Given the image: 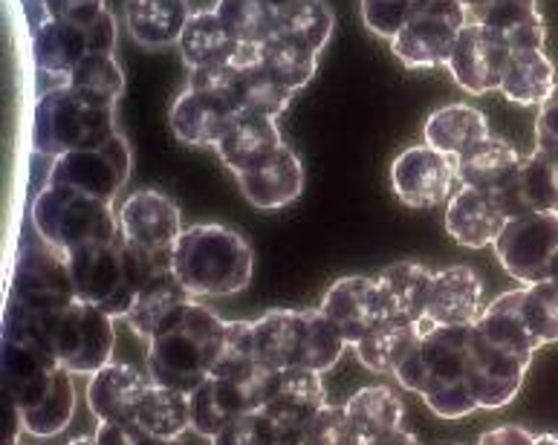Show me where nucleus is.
<instances>
[{
  "instance_id": "nucleus-33",
  "label": "nucleus",
  "mask_w": 558,
  "mask_h": 445,
  "mask_svg": "<svg viewBox=\"0 0 558 445\" xmlns=\"http://www.w3.org/2000/svg\"><path fill=\"white\" fill-rule=\"evenodd\" d=\"M556 90V67L544 50L509 52L507 67L500 76V92L524 108H542Z\"/></svg>"
},
{
  "instance_id": "nucleus-4",
  "label": "nucleus",
  "mask_w": 558,
  "mask_h": 445,
  "mask_svg": "<svg viewBox=\"0 0 558 445\" xmlns=\"http://www.w3.org/2000/svg\"><path fill=\"white\" fill-rule=\"evenodd\" d=\"M117 104H101L70 85L52 87L35 101L33 151L50 165L82 148H99L117 136Z\"/></svg>"
},
{
  "instance_id": "nucleus-52",
  "label": "nucleus",
  "mask_w": 558,
  "mask_h": 445,
  "mask_svg": "<svg viewBox=\"0 0 558 445\" xmlns=\"http://www.w3.org/2000/svg\"><path fill=\"white\" fill-rule=\"evenodd\" d=\"M87 38H90V52L117 50V17H113L110 9L90 26V29H87Z\"/></svg>"
},
{
  "instance_id": "nucleus-17",
  "label": "nucleus",
  "mask_w": 558,
  "mask_h": 445,
  "mask_svg": "<svg viewBox=\"0 0 558 445\" xmlns=\"http://www.w3.org/2000/svg\"><path fill=\"white\" fill-rule=\"evenodd\" d=\"M7 403H12L17 408L21 431H26L29 437H59L61 431H68L70 420H73L75 413L73 373L59 364L38 385L29 387L17 399H7Z\"/></svg>"
},
{
  "instance_id": "nucleus-59",
  "label": "nucleus",
  "mask_w": 558,
  "mask_h": 445,
  "mask_svg": "<svg viewBox=\"0 0 558 445\" xmlns=\"http://www.w3.org/2000/svg\"><path fill=\"white\" fill-rule=\"evenodd\" d=\"M553 277H556V281H558V269H556V275H553Z\"/></svg>"
},
{
  "instance_id": "nucleus-20",
  "label": "nucleus",
  "mask_w": 558,
  "mask_h": 445,
  "mask_svg": "<svg viewBox=\"0 0 558 445\" xmlns=\"http://www.w3.org/2000/svg\"><path fill=\"white\" fill-rule=\"evenodd\" d=\"M484 281L472 267L454 263V267L437 269L432 277V295L425 324L437 327H472L477 316L484 312Z\"/></svg>"
},
{
  "instance_id": "nucleus-47",
  "label": "nucleus",
  "mask_w": 558,
  "mask_h": 445,
  "mask_svg": "<svg viewBox=\"0 0 558 445\" xmlns=\"http://www.w3.org/2000/svg\"><path fill=\"white\" fill-rule=\"evenodd\" d=\"M281 443V434L269 420V413L264 408L258 411H250L232 420L229 425L217 431L211 437V445H278Z\"/></svg>"
},
{
  "instance_id": "nucleus-49",
  "label": "nucleus",
  "mask_w": 558,
  "mask_h": 445,
  "mask_svg": "<svg viewBox=\"0 0 558 445\" xmlns=\"http://www.w3.org/2000/svg\"><path fill=\"white\" fill-rule=\"evenodd\" d=\"M535 151L547 153L553 160H558V82L556 90L550 92V99L538 108V119H535Z\"/></svg>"
},
{
  "instance_id": "nucleus-57",
  "label": "nucleus",
  "mask_w": 558,
  "mask_h": 445,
  "mask_svg": "<svg viewBox=\"0 0 558 445\" xmlns=\"http://www.w3.org/2000/svg\"><path fill=\"white\" fill-rule=\"evenodd\" d=\"M64 445H99V443H96V434H90V437H75Z\"/></svg>"
},
{
  "instance_id": "nucleus-12",
  "label": "nucleus",
  "mask_w": 558,
  "mask_h": 445,
  "mask_svg": "<svg viewBox=\"0 0 558 445\" xmlns=\"http://www.w3.org/2000/svg\"><path fill=\"white\" fill-rule=\"evenodd\" d=\"M458 183V162L432 145H411L391 162V188L409 209H434L449 202Z\"/></svg>"
},
{
  "instance_id": "nucleus-5",
  "label": "nucleus",
  "mask_w": 558,
  "mask_h": 445,
  "mask_svg": "<svg viewBox=\"0 0 558 445\" xmlns=\"http://www.w3.org/2000/svg\"><path fill=\"white\" fill-rule=\"evenodd\" d=\"M33 228L44 244H50L64 255L82 244L119 237L113 202H101L68 185H44L41 191L35 194Z\"/></svg>"
},
{
  "instance_id": "nucleus-23",
  "label": "nucleus",
  "mask_w": 558,
  "mask_h": 445,
  "mask_svg": "<svg viewBox=\"0 0 558 445\" xmlns=\"http://www.w3.org/2000/svg\"><path fill=\"white\" fill-rule=\"evenodd\" d=\"M442 223L454 244L466 246V249H484V246H495L500 228L507 223V214L500 211L492 191L460 185L446 202Z\"/></svg>"
},
{
  "instance_id": "nucleus-10",
  "label": "nucleus",
  "mask_w": 558,
  "mask_h": 445,
  "mask_svg": "<svg viewBox=\"0 0 558 445\" xmlns=\"http://www.w3.org/2000/svg\"><path fill=\"white\" fill-rule=\"evenodd\" d=\"M535 354L512 350L498 342H489L481 333H469L466 387L481 411L507 408L524 385L526 370Z\"/></svg>"
},
{
  "instance_id": "nucleus-18",
  "label": "nucleus",
  "mask_w": 558,
  "mask_h": 445,
  "mask_svg": "<svg viewBox=\"0 0 558 445\" xmlns=\"http://www.w3.org/2000/svg\"><path fill=\"white\" fill-rule=\"evenodd\" d=\"M509 61V47L500 44L486 26L469 21L449 59V73L469 96L500 90V76Z\"/></svg>"
},
{
  "instance_id": "nucleus-31",
  "label": "nucleus",
  "mask_w": 558,
  "mask_h": 445,
  "mask_svg": "<svg viewBox=\"0 0 558 445\" xmlns=\"http://www.w3.org/2000/svg\"><path fill=\"white\" fill-rule=\"evenodd\" d=\"M489 134V119H486L484 110L469 108L460 101L437 108L423 125V143L432 145L434 151L451 157V160L463 157L472 145L486 139Z\"/></svg>"
},
{
  "instance_id": "nucleus-19",
  "label": "nucleus",
  "mask_w": 558,
  "mask_h": 445,
  "mask_svg": "<svg viewBox=\"0 0 558 445\" xmlns=\"http://www.w3.org/2000/svg\"><path fill=\"white\" fill-rule=\"evenodd\" d=\"M492 197L507 218L558 211V160L542 151L526 153L518 169L492 188Z\"/></svg>"
},
{
  "instance_id": "nucleus-35",
  "label": "nucleus",
  "mask_w": 558,
  "mask_h": 445,
  "mask_svg": "<svg viewBox=\"0 0 558 445\" xmlns=\"http://www.w3.org/2000/svg\"><path fill=\"white\" fill-rule=\"evenodd\" d=\"M136 422L154 440H177L194 431V399L189 391L150 385L136 411Z\"/></svg>"
},
{
  "instance_id": "nucleus-21",
  "label": "nucleus",
  "mask_w": 558,
  "mask_h": 445,
  "mask_svg": "<svg viewBox=\"0 0 558 445\" xmlns=\"http://www.w3.org/2000/svg\"><path fill=\"white\" fill-rule=\"evenodd\" d=\"M322 312L333 321L350 347L383 324V307H379V289L376 277L348 275L339 277L325 293Z\"/></svg>"
},
{
  "instance_id": "nucleus-45",
  "label": "nucleus",
  "mask_w": 558,
  "mask_h": 445,
  "mask_svg": "<svg viewBox=\"0 0 558 445\" xmlns=\"http://www.w3.org/2000/svg\"><path fill=\"white\" fill-rule=\"evenodd\" d=\"M264 370L255 361V347H252V321H226L220 350H217L215 370L217 376H246Z\"/></svg>"
},
{
  "instance_id": "nucleus-16",
  "label": "nucleus",
  "mask_w": 558,
  "mask_h": 445,
  "mask_svg": "<svg viewBox=\"0 0 558 445\" xmlns=\"http://www.w3.org/2000/svg\"><path fill=\"white\" fill-rule=\"evenodd\" d=\"M119 232L128 244L140 246L159 258H174V246L183 235V214L168 194L142 188L122 202L117 211Z\"/></svg>"
},
{
  "instance_id": "nucleus-2",
  "label": "nucleus",
  "mask_w": 558,
  "mask_h": 445,
  "mask_svg": "<svg viewBox=\"0 0 558 445\" xmlns=\"http://www.w3.org/2000/svg\"><path fill=\"white\" fill-rule=\"evenodd\" d=\"M255 361L269 373L281 370H316L327 373L342 359L344 336L333 321L318 310H267L252 321Z\"/></svg>"
},
{
  "instance_id": "nucleus-25",
  "label": "nucleus",
  "mask_w": 558,
  "mask_h": 445,
  "mask_svg": "<svg viewBox=\"0 0 558 445\" xmlns=\"http://www.w3.org/2000/svg\"><path fill=\"white\" fill-rule=\"evenodd\" d=\"M90 55V38L70 21L44 17L35 26L33 59L38 67V78H50L52 87L70 85L73 70ZM50 87V90H52ZM47 92V90H44Z\"/></svg>"
},
{
  "instance_id": "nucleus-1",
  "label": "nucleus",
  "mask_w": 558,
  "mask_h": 445,
  "mask_svg": "<svg viewBox=\"0 0 558 445\" xmlns=\"http://www.w3.org/2000/svg\"><path fill=\"white\" fill-rule=\"evenodd\" d=\"M226 321L197 301H185L159 321L148 342L150 385L194 394L211 376Z\"/></svg>"
},
{
  "instance_id": "nucleus-28",
  "label": "nucleus",
  "mask_w": 558,
  "mask_h": 445,
  "mask_svg": "<svg viewBox=\"0 0 558 445\" xmlns=\"http://www.w3.org/2000/svg\"><path fill=\"white\" fill-rule=\"evenodd\" d=\"M177 47H180L189 73L229 64L246 52V44H241L229 33V26L220 21L215 9H194Z\"/></svg>"
},
{
  "instance_id": "nucleus-36",
  "label": "nucleus",
  "mask_w": 558,
  "mask_h": 445,
  "mask_svg": "<svg viewBox=\"0 0 558 445\" xmlns=\"http://www.w3.org/2000/svg\"><path fill=\"white\" fill-rule=\"evenodd\" d=\"M524 160L515 145L489 134L477 145H472L463 157H458V183L472 185V188H484L492 191L498 188L504 180L518 169V162Z\"/></svg>"
},
{
  "instance_id": "nucleus-51",
  "label": "nucleus",
  "mask_w": 558,
  "mask_h": 445,
  "mask_svg": "<svg viewBox=\"0 0 558 445\" xmlns=\"http://www.w3.org/2000/svg\"><path fill=\"white\" fill-rule=\"evenodd\" d=\"M96 443L99 445H154L157 440L142 429L136 420L128 422H99L96 429Z\"/></svg>"
},
{
  "instance_id": "nucleus-9",
  "label": "nucleus",
  "mask_w": 558,
  "mask_h": 445,
  "mask_svg": "<svg viewBox=\"0 0 558 445\" xmlns=\"http://www.w3.org/2000/svg\"><path fill=\"white\" fill-rule=\"evenodd\" d=\"M492 249L500 267L524 286L550 281L558 269V211L507 218Z\"/></svg>"
},
{
  "instance_id": "nucleus-8",
  "label": "nucleus",
  "mask_w": 558,
  "mask_h": 445,
  "mask_svg": "<svg viewBox=\"0 0 558 445\" xmlns=\"http://www.w3.org/2000/svg\"><path fill=\"white\" fill-rule=\"evenodd\" d=\"M472 327H437L425 324L423 338L402 361L393 379L400 387L420 394L423 399L451 387L466 385V356Z\"/></svg>"
},
{
  "instance_id": "nucleus-30",
  "label": "nucleus",
  "mask_w": 558,
  "mask_h": 445,
  "mask_svg": "<svg viewBox=\"0 0 558 445\" xmlns=\"http://www.w3.org/2000/svg\"><path fill=\"white\" fill-rule=\"evenodd\" d=\"M469 21L486 26L509 52L544 50V17L538 0H489L484 9L469 15Z\"/></svg>"
},
{
  "instance_id": "nucleus-56",
  "label": "nucleus",
  "mask_w": 558,
  "mask_h": 445,
  "mask_svg": "<svg viewBox=\"0 0 558 445\" xmlns=\"http://www.w3.org/2000/svg\"><path fill=\"white\" fill-rule=\"evenodd\" d=\"M535 445H558V434H535Z\"/></svg>"
},
{
  "instance_id": "nucleus-7",
  "label": "nucleus",
  "mask_w": 558,
  "mask_h": 445,
  "mask_svg": "<svg viewBox=\"0 0 558 445\" xmlns=\"http://www.w3.org/2000/svg\"><path fill=\"white\" fill-rule=\"evenodd\" d=\"M469 12L460 0H414L409 17L391 41V52L409 70L449 67Z\"/></svg>"
},
{
  "instance_id": "nucleus-43",
  "label": "nucleus",
  "mask_w": 558,
  "mask_h": 445,
  "mask_svg": "<svg viewBox=\"0 0 558 445\" xmlns=\"http://www.w3.org/2000/svg\"><path fill=\"white\" fill-rule=\"evenodd\" d=\"M70 87L82 96L101 104H117L125 92V73L119 67L113 52H90L87 59L73 70Z\"/></svg>"
},
{
  "instance_id": "nucleus-26",
  "label": "nucleus",
  "mask_w": 558,
  "mask_h": 445,
  "mask_svg": "<svg viewBox=\"0 0 558 445\" xmlns=\"http://www.w3.org/2000/svg\"><path fill=\"white\" fill-rule=\"evenodd\" d=\"M148 387L150 379H145L140 368L125 361H110L87 382V405L99 422L136 420L142 396Z\"/></svg>"
},
{
  "instance_id": "nucleus-44",
  "label": "nucleus",
  "mask_w": 558,
  "mask_h": 445,
  "mask_svg": "<svg viewBox=\"0 0 558 445\" xmlns=\"http://www.w3.org/2000/svg\"><path fill=\"white\" fill-rule=\"evenodd\" d=\"M521 316L526 327L535 336L538 345H556L558 342V281H538V284L524 286L521 298Z\"/></svg>"
},
{
  "instance_id": "nucleus-32",
  "label": "nucleus",
  "mask_w": 558,
  "mask_h": 445,
  "mask_svg": "<svg viewBox=\"0 0 558 445\" xmlns=\"http://www.w3.org/2000/svg\"><path fill=\"white\" fill-rule=\"evenodd\" d=\"M283 134L278 131L276 119L269 116H241L234 122L223 143L217 145V160L223 162L232 174L250 171L269 160L283 148Z\"/></svg>"
},
{
  "instance_id": "nucleus-37",
  "label": "nucleus",
  "mask_w": 558,
  "mask_h": 445,
  "mask_svg": "<svg viewBox=\"0 0 558 445\" xmlns=\"http://www.w3.org/2000/svg\"><path fill=\"white\" fill-rule=\"evenodd\" d=\"M423 333L425 324H391V321H383L379 327L371 330L362 342L353 345V354L367 370L393 376L402 361L409 359L411 350L417 347Z\"/></svg>"
},
{
  "instance_id": "nucleus-53",
  "label": "nucleus",
  "mask_w": 558,
  "mask_h": 445,
  "mask_svg": "<svg viewBox=\"0 0 558 445\" xmlns=\"http://www.w3.org/2000/svg\"><path fill=\"white\" fill-rule=\"evenodd\" d=\"M477 445H535V434L524 425H498V429L484 431Z\"/></svg>"
},
{
  "instance_id": "nucleus-40",
  "label": "nucleus",
  "mask_w": 558,
  "mask_h": 445,
  "mask_svg": "<svg viewBox=\"0 0 558 445\" xmlns=\"http://www.w3.org/2000/svg\"><path fill=\"white\" fill-rule=\"evenodd\" d=\"M295 92L278 85L267 70L260 67L258 55L243 61L238 70V110L241 116H269L278 119L287 113Z\"/></svg>"
},
{
  "instance_id": "nucleus-14",
  "label": "nucleus",
  "mask_w": 558,
  "mask_h": 445,
  "mask_svg": "<svg viewBox=\"0 0 558 445\" xmlns=\"http://www.w3.org/2000/svg\"><path fill=\"white\" fill-rule=\"evenodd\" d=\"M327 405L322 373L316 370H281L269 373L267 394H264V411L281 434V443H301V434L307 429L313 417Z\"/></svg>"
},
{
  "instance_id": "nucleus-55",
  "label": "nucleus",
  "mask_w": 558,
  "mask_h": 445,
  "mask_svg": "<svg viewBox=\"0 0 558 445\" xmlns=\"http://www.w3.org/2000/svg\"><path fill=\"white\" fill-rule=\"evenodd\" d=\"M460 3H463L469 15H472V12H477V9H484L486 3H489V0H460Z\"/></svg>"
},
{
  "instance_id": "nucleus-3",
  "label": "nucleus",
  "mask_w": 558,
  "mask_h": 445,
  "mask_svg": "<svg viewBox=\"0 0 558 445\" xmlns=\"http://www.w3.org/2000/svg\"><path fill=\"white\" fill-rule=\"evenodd\" d=\"M255 252L238 228L197 223L174 246V275L192 298H226L243 293L252 281Z\"/></svg>"
},
{
  "instance_id": "nucleus-41",
  "label": "nucleus",
  "mask_w": 558,
  "mask_h": 445,
  "mask_svg": "<svg viewBox=\"0 0 558 445\" xmlns=\"http://www.w3.org/2000/svg\"><path fill=\"white\" fill-rule=\"evenodd\" d=\"M333 9L325 0H299L278 15V33L313 52L325 50L333 38Z\"/></svg>"
},
{
  "instance_id": "nucleus-39",
  "label": "nucleus",
  "mask_w": 558,
  "mask_h": 445,
  "mask_svg": "<svg viewBox=\"0 0 558 445\" xmlns=\"http://www.w3.org/2000/svg\"><path fill=\"white\" fill-rule=\"evenodd\" d=\"M258 61L260 67L267 70L278 85H283L292 92H299L301 87H307L318 70V52L301 47V44H295L292 38H287V35L281 33L260 44Z\"/></svg>"
},
{
  "instance_id": "nucleus-24",
  "label": "nucleus",
  "mask_w": 558,
  "mask_h": 445,
  "mask_svg": "<svg viewBox=\"0 0 558 445\" xmlns=\"http://www.w3.org/2000/svg\"><path fill=\"white\" fill-rule=\"evenodd\" d=\"M434 272L425 263L400 261L376 275L383 319L391 324H425Z\"/></svg>"
},
{
  "instance_id": "nucleus-22",
  "label": "nucleus",
  "mask_w": 558,
  "mask_h": 445,
  "mask_svg": "<svg viewBox=\"0 0 558 445\" xmlns=\"http://www.w3.org/2000/svg\"><path fill=\"white\" fill-rule=\"evenodd\" d=\"M234 183L241 188L243 200L250 206L264 211H276L283 206H292L304 191V165H301L299 153L292 151L290 145H283L269 160L250 171L234 174Z\"/></svg>"
},
{
  "instance_id": "nucleus-48",
  "label": "nucleus",
  "mask_w": 558,
  "mask_h": 445,
  "mask_svg": "<svg viewBox=\"0 0 558 445\" xmlns=\"http://www.w3.org/2000/svg\"><path fill=\"white\" fill-rule=\"evenodd\" d=\"M411 3L414 0H359V15H362V24L367 26V33L391 41L405 24Z\"/></svg>"
},
{
  "instance_id": "nucleus-46",
  "label": "nucleus",
  "mask_w": 558,
  "mask_h": 445,
  "mask_svg": "<svg viewBox=\"0 0 558 445\" xmlns=\"http://www.w3.org/2000/svg\"><path fill=\"white\" fill-rule=\"evenodd\" d=\"M299 445H365L359 431L353 429V422L348 417L344 405L327 403L322 411L313 417L304 434H301Z\"/></svg>"
},
{
  "instance_id": "nucleus-38",
  "label": "nucleus",
  "mask_w": 558,
  "mask_h": 445,
  "mask_svg": "<svg viewBox=\"0 0 558 445\" xmlns=\"http://www.w3.org/2000/svg\"><path fill=\"white\" fill-rule=\"evenodd\" d=\"M185 301H194V298L189 295V289L177 281L174 269L159 272V275L150 277L148 284L136 293L134 304H131V310H128L125 316L128 327L134 330L140 338L150 342L154 330L159 327V321L166 319L168 312H174L177 307H183Z\"/></svg>"
},
{
  "instance_id": "nucleus-29",
  "label": "nucleus",
  "mask_w": 558,
  "mask_h": 445,
  "mask_svg": "<svg viewBox=\"0 0 558 445\" xmlns=\"http://www.w3.org/2000/svg\"><path fill=\"white\" fill-rule=\"evenodd\" d=\"M192 12L189 0H125V29L145 50H168L180 44Z\"/></svg>"
},
{
  "instance_id": "nucleus-54",
  "label": "nucleus",
  "mask_w": 558,
  "mask_h": 445,
  "mask_svg": "<svg viewBox=\"0 0 558 445\" xmlns=\"http://www.w3.org/2000/svg\"><path fill=\"white\" fill-rule=\"evenodd\" d=\"M365 445H423L420 443L417 434H411V431H393V434H388V437H379V440H371V443Z\"/></svg>"
},
{
  "instance_id": "nucleus-11",
  "label": "nucleus",
  "mask_w": 558,
  "mask_h": 445,
  "mask_svg": "<svg viewBox=\"0 0 558 445\" xmlns=\"http://www.w3.org/2000/svg\"><path fill=\"white\" fill-rule=\"evenodd\" d=\"M131 177V148L122 134L99 148L70 151L50 165L44 185H68L101 202H113Z\"/></svg>"
},
{
  "instance_id": "nucleus-60",
  "label": "nucleus",
  "mask_w": 558,
  "mask_h": 445,
  "mask_svg": "<svg viewBox=\"0 0 558 445\" xmlns=\"http://www.w3.org/2000/svg\"><path fill=\"white\" fill-rule=\"evenodd\" d=\"M278 445H292V443H278Z\"/></svg>"
},
{
  "instance_id": "nucleus-58",
  "label": "nucleus",
  "mask_w": 558,
  "mask_h": 445,
  "mask_svg": "<svg viewBox=\"0 0 558 445\" xmlns=\"http://www.w3.org/2000/svg\"><path fill=\"white\" fill-rule=\"evenodd\" d=\"M154 445H183V443H177V440H157Z\"/></svg>"
},
{
  "instance_id": "nucleus-50",
  "label": "nucleus",
  "mask_w": 558,
  "mask_h": 445,
  "mask_svg": "<svg viewBox=\"0 0 558 445\" xmlns=\"http://www.w3.org/2000/svg\"><path fill=\"white\" fill-rule=\"evenodd\" d=\"M425 405L432 408V413L442 417V420H463L469 413L481 411L477 403L469 394V387H451V391H442V394H434L425 399Z\"/></svg>"
},
{
  "instance_id": "nucleus-6",
  "label": "nucleus",
  "mask_w": 558,
  "mask_h": 445,
  "mask_svg": "<svg viewBox=\"0 0 558 445\" xmlns=\"http://www.w3.org/2000/svg\"><path fill=\"white\" fill-rule=\"evenodd\" d=\"M41 333L50 345L52 356L70 373H87L113 361L117 330L113 316L84 301H70L68 307L41 312Z\"/></svg>"
},
{
  "instance_id": "nucleus-27",
  "label": "nucleus",
  "mask_w": 558,
  "mask_h": 445,
  "mask_svg": "<svg viewBox=\"0 0 558 445\" xmlns=\"http://www.w3.org/2000/svg\"><path fill=\"white\" fill-rule=\"evenodd\" d=\"M238 119H241V113L229 108V104L185 87L180 92V99L174 101L168 122H171V131L183 145L217 151V145L229 136Z\"/></svg>"
},
{
  "instance_id": "nucleus-15",
  "label": "nucleus",
  "mask_w": 558,
  "mask_h": 445,
  "mask_svg": "<svg viewBox=\"0 0 558 445\" xmlns=\"http://www.w3.org/2000/svg\"><path fill=\"white\" fill-rule=\"evenodd\" d=\"M269 370H255L246 376H217L211 373L197 391L194 399V434L215 437L217 431L229 425L243 413L258 411L267 394Z\"/></svg>"
},
{
  "instance_id": "nucleus-34",
  "label": "nucleus",
  "mask_w": 558,
  "mask_h": 445,
  "mask_svg": "<svg viewBox=\"0 0 558 445\" xmlns=\"http://www.w3.org/2000/svg\"><path fill=\"white\" fill-rule=\"evenodd\" d=\"M344 408H348L350 422L359 431L362 443L388 437V434L402 431V425H405V403H402V396L393 387H362V391L350 396Z\"/></svg>"
},
{
  "instance_id": "nucleus-42",
  "label": "nucleus",
  "mask_w": 558,
  "mask_h": 445,
  "mask_svg": "<svg viewBox=\"0 0 558 445\" xmlns=\"http://www.w3.org/2000/svg\"><path fill=\"white\" fill-rule=\"evenodd\" d=\"M229 33L246 47H260L278 35V12L267 0H215L211 7Z\"/></svg>"
},
{
  "instance_id": "nucleus-13",
  "label": "nucleus",
  "mask_w": 558,
  "mask_h": 445,
  "mask_svg": "<svg viewBox=\"0 0 558 445\" xmlns=\"http://www.w3.org/2000/svg\"><path fill=\"white\" fill-rule=\"evenodd\" d=\"M9 298H15L17 304H24L35 312L59 310V307L75 301L64 252L44 244L41 237L35 246H24L17 255L15 281H12Z\"/></svg>"
}]
</instances>
